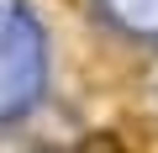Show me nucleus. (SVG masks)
<instances>
[{"instance_id": "obj_1", "label": "nucleus", "mask_w": 158, "mask_h": 153, "mask_svg": "<svg viewBox=\"0 0 158 153\" xmlns=\"http://www.w3.org/2000/svg\"><path fill=\"white\" fill-rule=\"evenodd\" d=\"M79 153H127V148H121L116 132H90L85 142H79Z\"/></svg>"}]
</instances>
